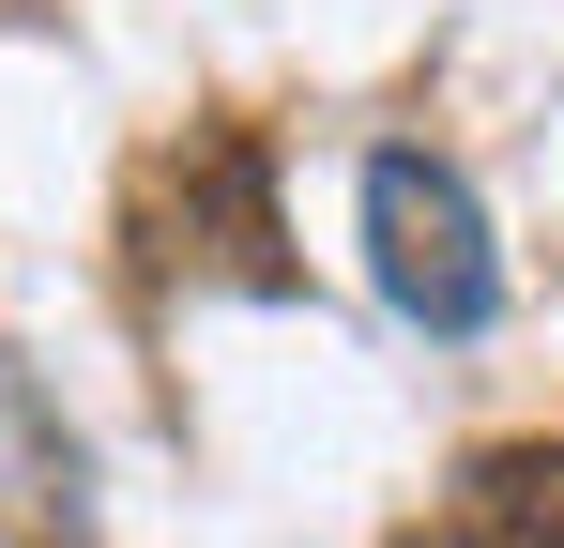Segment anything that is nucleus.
Instances as JSON below:
<instances>
[{
    "mask_svg": "<svg viewBox=\"0 0 564 548\" xmlns=\"http://www.w3.org/2000/svg\"><path fill=\"white\" fill-rule=\"evenodd\" d=\"M367 274L397 320H427V336H473L488 305H503V260H488V213H473V183L443 153H367Z\"/></svg>",
    "mask_w": 564,
    "mask_h": 548,
    "instance_id": "nucleus-1",
    "label": "nucleus"
},
{
    "mask_svg": "<svg viewBox=\"0 0 564 548\" xmlns=\"http://www.w3.org/2000/svg\"><path fill=\"white\" fill-rule=\"evenodd\" d=\"M427 548H564V427L473 442L458 487H443V518H427Z\"/></svg>",
    "mask_w": 564,
    "mask_h": 548,
    "instance_id": "nucleus-2",
    "label": "nucleus"
}]
</instances>
